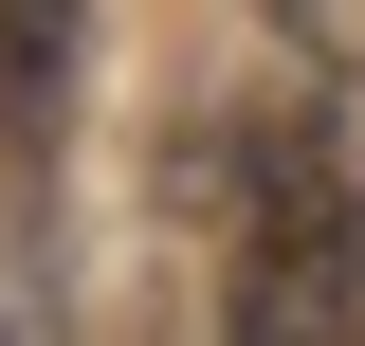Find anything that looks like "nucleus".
Segmentation results:
<instances>
[{
    "label": "nucleus",
    "mask_w": 365,
    "mask_h": 346,
    "mask_svg": "<svg viewBox=\"0 0 365 346\" xmlns=\"http://www.w3.org/2000/svg\"><path fill=\"white\" fill-rule=\"evenodd\" d=\"M237 346H365V201L329 164V128L256 110L237 146Z\"/></svg>",
    "instance_id": "nucleus-1"
},
{
    "label": "nucleus",
    "mask_w": 365,
    "mask_h": 346,
    "mask_svg": "<svg viewBox=\"0 0 365 346\" xmlns=\"http://www.w3.org/2000/svg\"><path fill=\"white\" fill-rule=\"evenodd\" d=\"M73 19L91 0H0V146H55V110H73Z\"/></svg>",
    "instance_id": "nucleus-2"
}]
</instances>
